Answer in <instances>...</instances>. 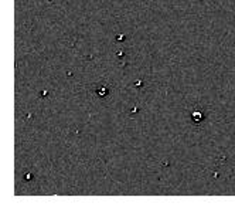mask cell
<instances>
[{
  "mask_svg": "<svg viewBox=\"0 0 235 210\" xmlns=\"http://www.w3.org/2000/svg\"><path fill=\"white\" fill-rule=\"evenodd\" d=\"M140 85H143V83H142V81H137V83H136V87H140Z\"/></svg>",
  "mask_w": 235,
  "mask_h": 210,
  "instance_id": "3957f363",
  "label": "cell"
},
{
  "mask_svg": "<svg viewBox=\"0 0 235 210\" xmlns=\"http://www.w3.org/2000/svg\"><path fill=\"white\" fill-rule=\"evenodd\" d=\"M191 119H193L194 124H198V122H201V119H202V112L200 111V109H198V112L194 111L193 115H191Z\"/></svg>",
  "mask_w": 235,
  "mask_h": 210,
  "instance_id": "7a4b0ae2",
  "label": "cell"
},
{
  "mask_svg": "<svg viewBox=\"0 0 235 210\" xmlns=\"http://www.w3.org/2000/svg\"><path fill=\"white\" fill-rule=\"evenodd\" d=\"M95 92H96V95H98V98L105 99L108 97V94H109V87H108L106 84H101V85H96V88H95Z\"/></svg>",
  "mask_w": 235,
  "mask_h": 210,
  "instance_id": "6da1fadb",
  "label": "cell"
}]
</instances>
